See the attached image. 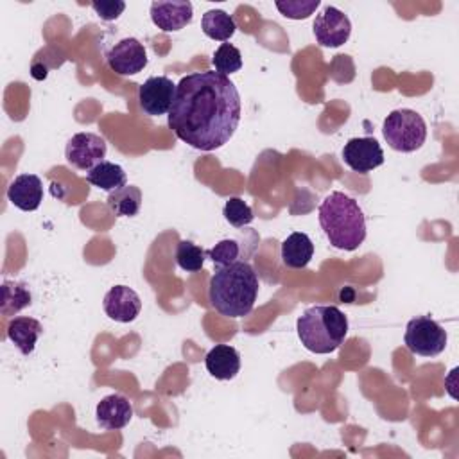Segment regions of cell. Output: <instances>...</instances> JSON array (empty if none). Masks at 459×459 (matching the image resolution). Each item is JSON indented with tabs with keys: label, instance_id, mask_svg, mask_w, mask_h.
I'll return each instance as SVG.
<instances>
[{
	"label": "cell",
	"instance_id": "3",
	"mask_svg": "<svg viewBox=\"0 0 459 459\" xmlns=\"http://www.w3.org/2000/svg\"><path fill=\"white\" fill-rule=\"evenodd\" d=\"M319 224L328 242L344 251H355L366 238V217L359 203L344 192H330L317 210Z\"/></svg>",
	"mask_w": 459,
	"mask_h": 459
},
{
	"label": "cell",
	"instance_id": "28",
	"mask_svg": "<svg viewBox=\"0 0 459 459\" xmlns=\"http://www.w3.org/2000/svg\"><path fill=\"white\" fill-rule=\"evenodd\" d=\"M91 7L100 20L113 22L122 14V11L126 9V4L120 0H100V2H91Z\"/></svg>",
	"mask_w": 459,
	"mask_h": 459
},
{
	"label": "cell",
	"instance_id": "13",
	"mask_svg": "<svg viewBox=\"0 0 459 459\" xmlns=\"http://www.w3.org/2000/svg\"><path fill=\"white\" fill-rule=\"evenodd\" d=\"M194 18V7L190 2L172 0V2H152L151 20L163 32H174L186 27Z\"/></svg>",
	"mask_w": 459,
	"mask_h": 459
},
{
	"label": "cell",
	"instance_id": "27",
	"mask_svg": "<svg viewBox=\"0 0 459 459\" xmlns=\"http://www.w3.org/2000/svg\"><path fill=\"white\" fill-rule=\"evenodd\" d=\"M319 0H276V9L289 20H305L319 7Z\"/></svg>",
	"mask_w": 459,
	"mask_h": 459
},
{
	"label": "cell",
	"instance_id": "24",
	"mask_svg": "<svg viewBox=\"0 0 459 459\" xmlns=\"http://www.w3.org/2000/svg\"><path fill=\"white\" fill-rule=\"evenodd\" d=\"M212 65L215 66V72H219L222 75L235 74L242 68V54L231 43H221L219 48L213 52Z\"/></svg>",
	"mask_w": 459,
	"mask_h": 459
},
{
	"label": "cell",
	"instance_id": "7",
	"mask_svg": "<svg viewBox=\"0 0 459 459\" xmlns=\"http://www.w3.org/2000/svg\"><path fill=\"white\" fill-rule=\"evenodd\" d=\"M108 152V143L100 134L95 133H77L74 134L66 147H65V156L70 165L81 170H90L97 163L104 161Z\"/></svg>",
	"mask_w": 459,
	"mask_h": 459
},
{
	"label": "cell",
	"instance_id": "8",
	"mask_svg": "<svg viewBox=\"0 0 459 459\" xmlns=\"http://www.w3.org/2000/svg\"><path fill=\"white\" fill-rule=\"evenodd\" d=\"M106 63L118 75H134L147 66L149 59L143 43L129 36L111 45L106 52Z\"/></svg>",
	"mask_w": 459,
	"mask_h": 459
},
{
	"label": "cell",
	"instance_id": "19",
	"mask_svg": "<svg viewBox=\"0 0 459 459\" xmlns=\"http://www.w3.org/2000/svg\"><path fill=\"white\" fill-rule=\"evenodd\" d=\"M86 181L104 192H115L126 186L127 176L118 163L104 160L86 172Z\"/></svg>",
	"mask_w": 459,
	"mask_h": 459
},
{
	"label": "cell",
	"instance_id": "26",
	"mask_svg": "<svg viewBox=\"0 0 459 459\" xmlns=\"http://www.w3.org/2000/svg\"><path fill=\"white\" fill-rule=\"evenodd\" d=\"M222 215L235 228H244L255 219L251 206L240 197H230L222 208Z\"/></svg>",
	"mask_w": 459,
	"mask_h": 459
},
{
	"label": "cell",
	"instance_id": "23",
	"mask_svg": "<svg viewBox=\"0 0 459 459\" xmlns=\"http://www.w3.org/2000/svg\"><path fill=\"white\" fill-rule=\"evenodd\" d=\"M206 249L194 244L192 240H179L176 247V262L186 273H197L203 269Z\"/></svg>",
	"mask_w": 459,
	"mask_h": 459
},
{
	"label": "cell",
	"instance_id": "18",
	"mask_svg": "<svg viewBox=\"0 0 459 459\" xmlns=\"http://www.w3.org/2000/svg\"><path fill=\"white\" fill-rule=\"evenodd\" d=\"M281 262L290 269H303L314 256V244L307 233L294 231L281 242Z\"/></svg>",
	"mask_w": 459,
	"mask_h": 459
},
{
	"label": "cell",
	"instance_id": "17",
	"mask_svg": "<svg viewBox=\"0 0 459 459\" xmlns=\"http://www.w3.org/2000/svg\"><path fill=\"white\" fill-rule=\"evenodd\" d=\"M41 333H43V325L34 317L18 316V317H13L7 325V337L14 342V346L23 355H29L34 351Z\"/></svg>",
	"mask_w": 459,
	"mask_h": 459
},
{
	"label": "cell",
	"instance_id": "9",
	"mask_svg": "<svg viewBox=\"0 0 459 459\" xmlns=\"http://www.w3.org/2000/svg\"><path fill=\"white\" fill-rule=\"evenodd\" d=\"M314 36L321 47L335 48L344 45L351 34L350 18L333 5H326L314 20Z\"/></svg>",
	"mask_w": 459,
	"mask_h": 459
},
{
	"label": "cell",
	"instance_id": "10",
	"mask_svg": "<svg viewBox=\"0 0 459 459\" xmlns=\"http://www.w3.org/2000/svg\"><path fill=\"white\" fill-rule=\"evenodd\" d=\"M176 95V84L165 75L149 77L138 88V102L145 115L160 117L169 113Z\"/></svg>",
	"mask_w": 459,
	"mask_h": 459
},
{
	"label": "cell",
	"instance_id": "11",
	"mask_svg": "<svg viewBox=\"0 0 459 459\" xmlns=\"http://www.w3.org/2000/svg\"><path fill=\"white\" fill-rule=\"evenodd\" d=\"M342 160L351 170L366 174L384 163V151L375 138H350L342 147Z\"/></svg>",
	"mask_w": 459,
	"mask_h": 459
},
{
	"label": "cell",
	"instance_id": "4",
	"mask_svg": "<svg viewBox=\"0 0 459 459\" xmlns=\"http://www.w3.org/2000/svg\"><path fill=\"white\" fill-rule=\"evenodd\" d=\"M301 344L317 355L335 351L348 335V319L335 305L308 307L296 321Z\"/></svg>",
	"mask_w": 459,
	"mask_h": 459
},
{
	"label": "cell",
	"instance_id": "15",
	"mask_svg": "<svg viewBox=\"0 0 459 459\" xmlns=\"http://www.w3.org/2000/svg\"><path fill=\"white\" fill-rule=\"evenodd\" d=\"M7 199L23 212H34L43 201V183L36 174H20L7 186Z\"/></svg>",
	"mask_w": 459,
	"mask_h": 459
},
{
	"label": "cell",
	"instance_id": "20",
	"mask_svg": "<svg viewBox=\"0 0 459 459\" xmlns=\"http://www.w3.org/2000/svg\"><path fill=\"white\" fill-rule=\"evenodd\" d=\"M0 292H2V301H0L2 316H7V317L14 316L32 303L30 290L23 281L4 280Z\"/></svg>",
	"mask_w": 459,
	"mask_h": 459
},
{
	"label": "cell",
	"instance_id": "21",
	"mask_svg": "<svg viewBox=\"0 0 459 459\" xmlns=\"http://www.w3.org/2000/svg\"><path fill=\"white\" fill-rule=\"evenodd\" d=\"M201 29L204 32V36H208L210 39L215 41H228L235 30V20L231 14H228L222 9H210L203 14L201 18Z\"/></svg>",
	"mask_w": 459,
	"mask_h": 459
},
{
	"label": "cell",
	"instance_id": "2",
	"mask_svg": "<svg viewBox=\"0 0 459 459\" xmlns=\"http://www.w3.org/2000/svg\"><path fill=\"white\" fill-rule=\"evenodd\" d=\"M258 287L260 281L251 264L238 260L215 269L208 283V301L221 316L244 317L255 307Z\"/></svg>",
	"mask_w": 459,
	"mask_h": 459
},
{
	"label": "cell",
	"instance_id": "12",
	"mask_svg": "<svg viewBox=\"0 0 459 459\" xmlns=\"http://www.w3.org/2000/svg\"><path fill=\"white\" fill-rule=\"evenodd\" d=\"M102 307L109 319L118 323H131L142 310V299L131 287L115 285L106 292Z\"/></svg>",
	"mask_w": 459,
	"mask_h": 459
},
{
	"label": "cell",
	"instance_id": "25",
	"mask_svg": "<svg viewBox=\"0 0 459 459\" xmlns=\"http://www.w3.org/2000/svg\"><path fill=\"white\" fill-rule=\"evenodd\" d=\"M206 256L217 267L235 264V262H238V256H240V244L235 238H222L213 247L206 249Z\"/></svg>",
	"mask_w": 459,
	"mask_h": 459
},
{
	"label": "cell",
	"instance_id": "22",
	"mask_svg": "<svg viewBox=\"0 0 459 459\" xmlns=\"http://www.w3.org/2000/svg\"><path fill=\"white\" fill-rule=\"evenodd\" d=\"M106 203L117 217H134L142 206V192L134 185H126L115 192H109Z\"/></svg>",
	"mask_w": 459,
	"mask_h": 459
},
{
	"label": "cell",
	"instance_id": "5",
	"mask_svg": "<svg viewBox=\"0 0 459 459\" xmlns=\"http://www.w3.org/2000/svg\"><path fill=\"white\" fill-rule=\"evenodd\" d=\"M382 134L393 151L414 152L425 143L427 126L420 113L409 108H402L391 111L384 118Z\"/></svg>",
	"mask_w": 459,
	"mask_h": 459
},
{
	"label": "cell",
	"instance_id": "16",
	"mask_svg": "<svg viewBox=\"0 0 459 459\" xmlns=\"http://www.w3.org/2000/svg\"><path fill=\"white\" fill-rule=\"evenodd\" d=\"M206 371L217 380H231L240 371V355L230 344H215L204 357Z\"/></svg>",
	"mask_w": 459,
	"mask_h": 459
},
{
	"label": "cell",
	"instance_id": "1",
	"mask_svg": "<svg viewBox=\"0 0 459 459\" xmlns=\"http://www.w3.org/2000/svg\"><path fill=\"white\" fill-rule=\"evenodd\" d=\"M240 113L235 82L215 70H204L188 74L176 84L167 124L190 147L215 151L231 140Z\"/></svg>",
	"mask_w": 459,
	"mask_h": 459
},
{
	"label": "cell",
	"instance_id": "14",
	"mask_svg": "<svg viewBox=\"0 0 459 459\" xmlns=\"http://www.w3.org/2000/svg\"><path fill=\"white\" fill-rule=\"evenodd\" d=\"M131 418L133 405L124 394L118 393L104 396L95 407L97 425L104 430H120L131 421Z\"/></svg>",
	"mask_w": 459,
	"mask_h": 459
},
{
	"label": "cell",
	"instance_id": "6",
	"mask_svg": "<svg viewBox=\"0 0 459 459\" xmlns=\"http://www.w3.org/2000/svg\"><path fill=\"white\" fill-rule=\"evenodd\" d=\"M446 341V330L429 316H416L405 326L403 342L414 355L436 357L445 351Z\"/></svg>",
	"mask_w": 459,
	"mask_h": 459
}]
</instances>
